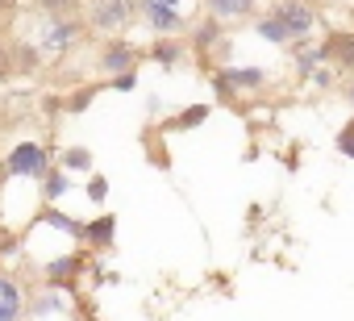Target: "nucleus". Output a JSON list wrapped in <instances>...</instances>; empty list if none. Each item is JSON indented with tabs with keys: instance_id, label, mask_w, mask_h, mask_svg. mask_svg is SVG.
Instances as JSON below:
<instances>
[{
	"instance_id": "nucleus-1",
	"label": "nucleus",
	"mask_w": 354,
	"mask_h": 321,
	"mask_svg": "<svg viewBox=\"0 0 354 321\" xmlns=\"http://www.w3.org/2000/svg\"><path fill=\"white\" fill-rule=\"evenodd\" d=\"M21 38L34 42V51L42 59H63L67 51H75L84 42V26H80V17H42V13H34L26 21Z\"/></svg>"
},
{
	"instance_id": "nucleus-2",
	"label": "nucleus",
	"mask_w": 354,
	"mask_h": 321,
	"mask_svg": "<svg viewBox=\"0 0 354 321\" xmlns=\"http://www.w3.org/2000/svg\"><path fill=\"white\" fill-rule=\"evenodd\" d=\"M80 26L84 34L104 38H125V30L133 26V0H80Z\"/></svg>"
},
{
	"instance_id": "nucleus-3",
	"label": "nucleus",
	"mask_w": 354,
	"mask_h": 321,
	"mask_svg": "<svg viewBox=\"0 0 354 321\" xmlns=\"http://www.w3.org/2000/svg\"><path fill=\"white\" fill-rule=\"evenodd\" d=\"M267 13L283 26L288 42H313L317 30H321V13H317V5H308V0H271Z\"/></svg>"
},
{
	"instance_id": "nucleus-4",
	"label": "nucleus",
	"mask_w": 354,
	"mask_h": 321,
	"mask_svg": "<svg viewBox=\"0 0 354 321\" xmlns=\"http://www.w3.org/2000/svg\"><path fill=\"white\" fill-rule=\"evenodd\" d=\"M50 150L42 146V142H34V138H26V142H17L9 154H5V172L13 176V180H34V184H42V176L50 172Z\"/></svg>"
},
{
	"instance_id": "nucleus-5",
	"label": "nucleus",
	"mask_w": 354,
	"mask_h": 321,
	"mask_svg": "<svg viewBox=\"0 0 354 321\" xmlns=\"http://www.w3.org/2000/svg\"><path fill=\"white\" fill-rule=\"evenodd\" d=\"M188 42V55H201V59H213V55H225L230 51V30L213 17H196L184 34Z\"/></svg>"
},
{
	"instance_id": "nucleus-6",
	"label": "nucleus",
	"mask_w": 354,
	"mask_h": 321,
	"mask_svg": "<svg viewBox=\"0 0 354 321\" xmlns=\"http://www.w3.org/2000/svg\"><path fill=\"white\" fill-rule=\"evenodd\" d=\"M138 63H142V51L129 42V38H104L100 46H96V71L100 75H125V71H138Z\"/></svg>"
},
{
	"instance_id": "nucleus-7",
	"label": "nucleus",
	"mask_w": 354,
	"mask_h": 321,
	"mask_svg": "<svg viewBox=\"0 0 354 321\" xmlns=\"http://www.w3.org/2000/svg\"><path fill=\"white\" fill-rule=\"evenodd\" d=\"M317 42H321V59H325V67L354 75V30H329V34L317 38Z\"/></svg>"
},
{
	"instance_id": "nucleus-8",
	"label": "nucleus",
	"mask_w": 354,
	"mask_h": 321,
	"mask_svg": "<svg viewBox=\"0 0 354 321\" xmlns=\"http://www.w3.org/2000/svg\"><path fill=\"white\" fill-rule=\"evenodd\" d=\"M217 75L225 80V88L234 92V100H238L242 92H263V88L271 84L267 67H254V63H246V67H234V63H217Z\"/></svg>"
},
{
	"instance_id": "nucleus-9",
	"label": "nucleus",
	"mask_w": 354,
	"mask_h": 321,
	"mask_svg": "<svg viewBox=\"0 0 354 321\" xmlns=\"http://www.w3.org/2000/svg\"><path fill=\"white\" fill-rule=\"evenodd\" d=\"M30 313V288L9 275V271H0V321H26Z\"/></svg>"
},
{
	"instance_id": "nucleus-10",
	"label": "nucleus",
	"mask_w": 354,
	"mask_h": 321,
	"mask_svg": "<svg viewBox=\"0 0 354 321\" xmlns=\"http://www.w3.org/2000/svg\"><path fill=\"white\" fill-rule=\"evenodd\" d=\"M201 5H205V17L221 21L225 30L238 21H250L259 13V0H201Z\"/></svg>"
},
{
	"instance_id": "nucleus-11",
	"label": "nucleus",
	"mask_w": 354,
	"mask_h": 321,
	"mask_svg": "<svg viewBox=\"0 0 354 321\" xmlns=\"http://www.w3.org/2000/svg\"><path fill=\"white\" fill-rule=\"evenodd\" d=\"M142 55H146L154 67H167V71H171V67H180V63L188 59V42H184V38H150V46H146Z\"/></svg>"
},
{
	"instance_id": "nucleus-12",
	"label": "nucleus",
	"mask_w": 354,
	"mask_h": 321,
	"mask_svg": "<svg viewBox=\"0 0 354 321\" xmlns=\"http://www.w3.org/2000/svg\"><path fill=\"white\" fill-rule=\"evenodd\" d=\"M80 242L92 246V250H109V246L117 242V217H113V213H100V217L84 221V226H80Z\"/></svg>"
},
{
	"instance_id": "nucleus-13",
	"label": "nucleus",
	"mask_w": 354,
	"mask_h": 321,
	"mask_svg": "<svg viewBox=\"0 0 354 321\" xmlns=\"http://www.w3.org/2000/svg\"><path fill=\"white\" fill-rule=\"evenodd\" d=\"M84 263H88V259H84L80 250H71V255H55V259L42 263V279H46L50 288H63L67 279H75V275L84 271Z\"/></svg>"
},
{
	"instance_id": "nucleus-14",
	"label": "nucleus",
	"mask_w": 354,
	"mask_h": 321,
	"mask_svg": "<svg viewBox=\"0 0 354 321\" xmlns=\"http://www.w3.org/2000/svg\"><path fill=\"white\" fill-rule=\"evenodd\" d=\"M9 63H13V75H38L46 67V59L34 51V42H26L21 34L9 38Z\"/></svg>"
},
{
	"instance_id": "nucleus-15",
	"label": "nucleus",
	"mask_w": 354,
	"mask_h": 321,
	"mask_svg": "<svg viewBox=\"0 0 354 321\" xmlns=\"http://www.w3.org/2000/svg\"><path fill=\"white\" fill-rule=\"evenodd\" d=\"M288 51H292V71L300 75V84H304L317 67H325V59H321V42H317V38H313V42H292Z\"/></svg>"
},
{
	"instance_id": "nucleus-16",
	"label": "nucleus",
	"mask_w": 354,
	"mask_h": 321,
	"mask_svg": "<svg viewBox=\"0 0 354 321\" xmlns=\"http://www.w3.org/2000/svg\"><path fill=\"white\" fill-rule=\"evenodd\" d=\"M92 150L88 146H63L59 150V158H55V167L59 172H67V176H92Z\"/></svg>"
},
{
	"instance_id": "nucleus-17",
	"label": "nucleus",
	"mask_w": 354,
	"mask_h": 321,
	"mask_svg": "<svg viewBox=\"0 0 354 321\" xmlns=\"http://www.w3.org/2000/svg\"><path fill=\"white\" fill-rule=\"evenodd\" d=\"M209 113H213V104L209 100H196V104H188V109H180L171 121H167V129H180V134H188V129H201L205 121H209Z\"/></svg>"
},
{
	"instance_id": "nucleus-18",
	"label": "nucleus",
	"mask_w": 354,
	"mask_h": 321,
	"mask_svg": "<svg viewBox=\"0 0 354 321\" xmlns=\"http://www.w3.org/2000/svg\"><path fill=\"white\" fill-rule=\"evenodd\" d=\"M250 30H254L263 42H271V46H292L288 34H283V26H279L271 13H254V17H250Z\"/></svg>"
},
{
	"instance_id": "nucleus-19",
	"label": "nucleus",
	"mask_w": 354,
	"mask_h": 321,
	"mask_svg": "<svg viewBox=\"0 0 354 321\" xmlns=\"http://www.w3.org/2000/svg\"><path fill=\"white\" fill-rule=\"evenodd\" d=\"M67 192H71V176H67V172H59V167L50 163V172L42 176V201H50V205H55V201H63Z\"/></svg>"
},
{
	"instance_id": "nucleus-20",
	"label": "nucleus",
	"mask_w": 354,
	"mask_h": 321,
	"mask_svg": "<svg viewBox=\"0 0 354 321\" xmlns=\"http://www.w3.org/2000/svg\"><path fill=\"white\" fill-rule=\"evenodd\" d=\"M42 226H50V230H59V234H67V238H80V226H84V221H75V217H67L63 209L46 205V209H42Z\"/></svg>"
},
{
	"instance_id": "nucleus-21",
	"label": "nucleus",
	"mask_w": 354,
	"mask_h": 321,
	"mask_svg": "<svg viewBox=\"0 0 354 321\" xmlns=\"http://www.w3.org/2000/svg\"><path fill=\"white\" fill-rule=\"evenodd\" d=\"M30 5L42 17H75L80 13V0H30Z\"/></svg>"
},
{
	"instance_id": "nucleus-22",
	"label": "nucleus",
	"mask_w": 354,
	"mask_h": 321,
	"mask_svg": "<svg viewBox=\"0 0 354 321\" xmlns=\"http://www.w3.org/2000/svg\"><path fill=\"white\" fill-rule=\"evenodd\" d=\"M96 92H100V84H84V88H75V92L67 96V104H63V109H67V113L75 117V113H84V109H88V104L96 100Z\"/></svg>"
},
{
	"instance_id": "nucleus-23",
	"label": "nucleus",
	"mask_w": 354,
	"mask_h": 321,
	"mask_svg": "<svg viewBox=\"0 0 354 321\" xmlns=\"http://www.w3.org/2000/svg\"><path fill=\"white\" fill-rule=\"evenodd\" d=\"M84 196H88V205H96V209H100V205L109 201V180H104L100 172H92V176H88V184H84Z\"/></svg>"
},
{
	"instance_id": "nucleus-24",
	"label": "nucleus",
	"mask_w": 354,
	"mask_h": 321,
	"mask_svg": "<svg viewBox=\"0 0 354 321\" xmlns=\"http://www.w3.org/2000/svg\"><path fill=\"white\" fill-rule=\"evenodd\" d=\"M308 84H313L317 92H329V88L337 84V71H333V67H317V71L308 75Z\"/></svg>"
},
{
	"instance_id": "nucleus-25",
	"label": "nucleus",
	"mask_w": 354,
	"mask_h": 321,
	"mask_svg": "<svg viewBox=\"0 0 354 321\" xmlns=\"http://www.w3.org/2000/svg\"><path fill=\"white\" fill-rule=\"evenodd\" d=\"M109 88H113V92H133V88H138V71H125V75H113V80H109Z\"/></svg>"
},
{
	"instance_id": "nucleus-26",
	"label": "nucleus",
	"mask_w": 354,
	"mask_h": 321,
	"mask_svg": "<svg viewBox=\"0 0 354 321\" xmlns=\"http://www.w3.org/2000/svg\"><path fill=\"white\" fill-rule=\"evenodd\" d=\"M333 142H337V150H342L346 158H354V121H350V125H346V129H342Z\"/></svg>"
},
{
	"instance_id": "nucleus-27",
	"label": "nucleus",
	"mask_w": 354,
	"mask_h": 321,
	"mask_svg": "<svg viewBox=\"0 0 354 321\" xmlns=\"http://www.w3.org/2000/svg\"><path fill=\"white\" fill-rule=\"evenodd\" d=\"M13 80V63H9V42H0V84Z\"/></svg>"
},
{
	"instance_id": "nucleus-28",
	"label": "nucleus",
	"mask_w": 354,
	"mask_h": 321,
	"mask_svg": "<svg viewBox=\"0 0 354 321\" xmlns=\"http://www.w3.org/2000/svg\"><path fill=\"white\" fill-rule=\"evenodd\" d=\"M342 100L354 109V75H350V80H342Z\"/></svg>"
},
{
	"instance_id": "nucleus-29",
	"label": "nucleus",
	"mask_w": 354,
	"mask_h": 321,
	"mask_svg": "<svg viewBox=\"0 0 354 321\" xmlns=\"http://www.w3.org/2000/svg\"><path fill=\"white\" fill-rule=\"evenodd\" d=\"M9 9H17V0H0V17H5Z\"/></svg>"
},
{
	"instance_id": "nucleus-30",
	"label": "nucleus",
	"mask_w": 354,
	"mask_h": 321,
	"mask_svg": "<svg viewBox=\"0 0 354 321\" xmlns=\"http://www.w3.org/2000/svg\"><path fill=\"white\" fill-rule=\"evenodd\" d=\"M308 5H313V0H308Z\"/></svg>"
}]
</instances>
